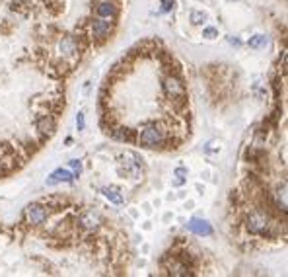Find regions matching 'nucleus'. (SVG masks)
<instances>
[{"mask_svg": "<svg viewBox=\"0 0 288 277\" xmlns=\"http://www.w3.org/2000/svg\"><path fill=\"white\" fill-rule=\"evenodd\" d=\"M138 143L142 147H146V149H160L166 143V135H164V131L160 127L148 125V127L142 129V133L138 137Z\"/></svg>", "mask_w": 288, "mask_h": 277, "instance_id": "f257e3e1", "label": "nucleus"}, {"mask_svg": "<svg viewBox=\"0 0 288 277\" xmlns=\"http://www.w3.org/2000/svg\"><path fill=\"white\" fill-rule=\"evenodd\" d=\"M164 92L172 100H183L185 98V84L177 74H168L164 78Z\"/></svg>", "mask_w": 288, "mask_h": 277, "instance_id": "f03ea898", "label": "nucleus"}, {"mask_svg": "<svg viewBox=\"0 0 288 277\" xmlns=\"http://www.w3.org/2000/svg\"><path fill=\"white\" fill-rule=\"evenodd\" d=\"M245 226L249 232H255V234H265V230L271 226V222L267 219L265 213L261 211H253L247 215V221H245Z\"/></svg>", "mask_w": 288, "mask_h": 277, "instance_id": "7ed1b4c3", "label": "nucleus"}, {"mask_svg": "<svg viewBox=\"0 0 288 277\" xmlns=\"http://www.w3.org/2000/svg\"><path fill=\"white\" fill-rule=\"evenodd\" d=\"M111 20L113 18H102V16L94 18V22H92V37L104 41L111 33V30H113V22Z\"/></svg>", "mask_w": 288, "mask_h": 277, "instance_id": "20e7f679", "label": "nucleus"}, {"mask_svg": "<svg viewBox=\"0 0 288 277\" xmlns=\"http://www.w3.org/2000/svg\"><path fill=\"white\" fill-rule=\"evenodd\" d=\"M47 209L41 205V203H31V205H27V209H26V221L29 222L31 226H39V224H43V222L47 221Z\"/></svg>", "mask_w": 288, "mask_h": 277, "instance_id": "39448f33", "label": "nucleus"}, {"mask_svg": "<svg viewBox=\"0 0 288 277\" xmlns=\"http://www.w3.org/2000/svg\"><path fill=\"white\" fill-rule=\"evenodd\" d=\"M102 215L98 213V211H94V209H86L80 217H78V224L82 226V228H86V230H96L100 224H102Z\"/></svg>", "mask_w": 288, "mask_h": 277, "instance_id": "423d86ee", "label": "nucleus"}, {"mask_svg": "<svg viewBox=\"0 0 288 277\" xmlns=\"http://www.w3.org/2000/svg\"><path fill=\"white\" fill-rule=\"evenodd\" d=\"M35 127H37V131H39L41 135H53L55 129H57V119H55L51 113H43V115L37 117Z\"/></svg>", "mask_w": 288, "mask_h": 277, "instance_id": "0eeeda50", "label": "nucleus"}, {"mask_svg": "<svg viewBox=\"0 0 288 277\" xmlns=\"http://www.w3.org/2000/svg\"><path fill=\"white\" fill-rule=\"evenodd\" d=\"M58 51L62 53L64 57H70V55H76L78 53V39L72 37V35H64L58 39Z\"/></svg>", "mask_w": 288, "mask_h": 277, "instance_id": "6e6552de", "label": "nucleus"}, {"mask_svg": "<svg viewBox=\"0 0 288 277\" xmlns=\"http://www.w3.org/2000/svg\"><path fill=\"white\" fill-rule=\"evenodd\" d=\"M96 16H102V18H115L117 6L111 0H102V2L96 6Z\"/></svg>", "mask_w": 288, "mask_h": 277, "instance_id": "1a4fd4ad", "label": "nucleus"}, {"mask_svg": "<svg viewBox=\"0 0 288 277\" xmlns=\"http://www.w3.org/2000/svg\"><path fill=\"white\" fill-rule=\"evenodd\" d=\"M189 230L195 232V234H199V236H209L212 232L210 224L207 221H201V219H193V221L189 222Z\"/></svg>", "mask_w": 288, "mask_h": 277, "instance_id": "9d476101", "label": "nucleus"}, {"mask_svg": "<svg viewBox=\"0 0 288 277\" xmlns=\"http://www.w3.org/2000/svg\"><path fill=\"white\" fill-rule=\"evenodd\" d=\"M58 182H72V172H68V170H57V172H53L49 176V180H47V185H55Z\"/></svg>", "mask_w": 288, "mask_h": 277, "instance_id": "9b49d317", "label": "nucleus"}, {"mask_svg": "<svg viewBox=\"0 0 288 277\" xmlns=\"http://www.w3.org/2000/svg\"><path fill=\"white\" fill-rule=\"evenodd\" d=\"M104 193H105V197H107L109 201H113V203H123V195L119 193L117 187H105Z\"/></svg>", "mask_w": 288, "mask_h": 277, "instance_id": "f8f14e48", "label": "nucleus"}, {"mask_svg": "<svg viewBox=\"0 0 288 277\" xmlns=\"http://www.w3.org/2000/svg\"><path fill=\"white\" fill-rule=\"evenodd\" d=\"M263 45H267V37L265 35H253V37H249V47L251 49H259Z\"/></svg>", "mask_w": 288, "mask_h": 277, "instance_id": "ddd939ff", "label": "nucleus"}, {"mask_svg": "<svg viewBox=\"0 0 288 277\" xmlns=\"http://www.w3.org/2000/svg\"><path fill=\"white\" fill-rule=\"evenodd\" d=\"M203 37L214 39V37H218V30H216V28H205V30H203Z\"/></svg>", "mask_w": 288, "mask_h": 277, "instance_id": "4468645a", "label": "nucleus"}, {"mask_svg": "<svg viewBox=\"0 0 288 277\" xmlns=\"http://www.w3.org/2000/svg\"><path fill=\"white\" fill-rule=\"evenodd\" d=\"M205 20H207L205 14H201V12H191V22H193V24H203Z\"/></svg>", "mask_w": 288, "mask_h": 277, "instance_id": "2eb2a0df", "label": "nucleus"}, {"mask_svg": "<svg viewBox=\"0 0 288 277\" xmlns=\"http://www.w3.org/2000/svg\"><path fill=\"white\" fill-rule=\"evenodd\" d=\"M84 125H86V123H84V113L80 111V113L76 115V127H78V131H84Z\"/></svg>", "mask_w": 288, "mask_h": 277, "instance_id": "dca6fc26", "label": "nucleus"}, {"mask_svg": "<svg viewBox=\"0 0 288 277\" xmlns=\"http://www.w3.org/2000/svg\"><path fill=\"white\" fill-rule=\"evenodd\" d=\"M70 168H72V170H76V172L80 174V170H82V164H80V160H70Z\"/></svg>", "mask_w": 288, "mask_h": 277, "instance_id": "f3484780", "label": "nucleus"}, {"mask_svg": "<svg viewBox=\"0 0 288 277\" xmlns=\"http://www.w3.org/2000/svg\"><path fill=\"white\" fill-rule=\"evenodd\" d=\"M173 2L172 0H164V10H172Z\"/></svg>", "mask_w": 288, "mask_h": 277, "instance_id": "a211bd4d", "label": "nucleus"}, {"mask_svg": "<svg viewBox=\"0 0 288 277\" xmlns=\"http://www.w3.org/2000/svg\"><path fill=\"white\" fill-rule=\"evenodd\" d=\"M228 41H230L232 45H239V41H237V39H234V37H230V39H228Z\"/></svg>", "mask_w": 288, "mask_h": 277, "instance_id": "6ab92c4d", "label": "nucleus"}]
</instances>
